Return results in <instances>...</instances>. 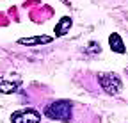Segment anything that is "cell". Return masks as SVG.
<instances>
[{
	"label": "cell",
	"instance_id": "cell-4",
	"mask_svg": "<svg viewBox=\"0 0 128 123\" xmlns=\"http://www.w3.org/2000/svg\"><path fill=\"white\" fill-rule=\"evenodd\" d=\"M108 45H110V48L118 52V54H124V45H123V39L119 38V34H110L108 38Z\"/></svg>",
	"mask_w": 128,
	"mask_h": 123
},
{
	"label": "cell",
	"instance_id": "cell-1",
	"mask_svg": "<svg viewBox=\"0 0 128 123\" xmlns=\"http://www.w3.org/2000/svg\"><path fill=\"white\" fill-rule=\"evenodd\" d=\"M73 107L75 105L70 100H55L44 107V116H48L50 119L71 123L73 121Z\"/></svg>",
	"mask_w": 128,
	"mask_h": 123
},
{
	"label": "cell",
	"instance_id": "cell-2",
	"mask_svg": "<svg viewBox=\"0 0 128 123\" xmlns=\"http://www.w3.org/2000/svg\"><path fill=\"white\" fill-rule=\"evenodd\" d=\"M98 80H100V86L103 87V91H107L108 95H118L121 87H123V82H121V77L112 73V71H107V73H100L98 75Z\"/></svg>",
	"mask_w": 128,
	"mask_h": 123
},
{
	"label": "cell",
	"instance_id": "cell-3",
	"mask_svg": "<svg viewBox=\"0 0 128 123\" xmlns=\"http://www.w3.org/2000/svg\"><path fill=\"white\" fill-rule=\"evenodd\" d=\"M41 114L36 109H20L11 114V123H39Z\"/></svg>",
	"mask_w": 128,
	"mask_h": 123
},
{
	"label": "cell",
	"instance_id": "cell-6",
	"mask_svg": "<svg viewBox=\"0 0 128 123\" xmlns=\"http://www.w3.org/2000/svg\"><path fill=\"white\" fill-rule=\"evenodd\" d=\"M70 27H71V18H70V16L60 18V20H59V25L55 27V34H57V36H64V34L70 30Z\"/></svg>",
	"mask_w": 128,
	"mask_h": 123
},
{
	"label": "cell",
	"instance_id": "cell-5",
	"mask_svg": "<svg viewBox=\"0 0 128 123\" xmlns=\"http://www.w3.org/2000/svg\"><path fill=\"white\" fill-rule=\"evenodd\" d=\"M50 41H52L50 36H36V38H22L20 45H46Z\"/></svg>",
	"mask_w": 128,
	"mask_h": 123
}]
</instances>
